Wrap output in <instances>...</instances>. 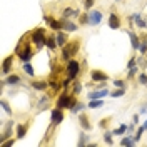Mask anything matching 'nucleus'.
Returning a JSON list of instances; mask_svg holds the SVG:
<instances>
[{"instance_id":"obj_1","label":"nucleus","mask_w":147,"mask_h":147,"mask_svg":"<svg viewBox=\"0 0 147 147\" xmlns=\"http://www.w3.org/2000/svg\"><path fill=\"white\" fill-rule=\"evenodd\" d=\"M30 40L34 42V45L40 50L42 47L45 45V42H47V37H45V30L44 28H35L34 32H32V35H30Z\"/></svg>"},{"instance_id":"obj_2","label":"nucleus","mask_w":147,"mask_h":147,"mask_svg":"<svg viewBox=\"0 0 147 147\" xmlns=\"http://www.w3.org/2000/svg\"><path fill=\"white\" fill-rule=\"evenodd\" d=\"M79 47H80L79 40H74V42H67V44L64 45V49H62V59L69 62V60H70V57L77 54Z\"/></svg>"},{"instance_id":"obj_3","label":"nucleus","mask_w":147,"mask_h":147,"mask_svg":"<svg viewBox=\"0 0 147 147\" xmlns=\"http://www.w3.org/2000/svg\"><path fill=\"white\" fill-rule=\"evenodd\" d=\"M75 104H77V100H75L74 95H65V94H62L57 99V107L59 109H72Z\"/></svg>"},{"instance_id":"obj_4","label":"nucleus","mask_w":147,"mask_h":147,"mask_svg":"<svg viewBox=\"0 0 147 147\" xmlns=\"http://www.w3.org/2000/svg\"><path fill=\"white\" fill-rule=\"evenodd\" d=\"M79 72H80V64H79L77 60H69V62H67V75L74 80V79L79 75Z\"/></svg>"},{"instance_id":"obj_5","label":"nucleus","mask_w":147,"mask_h":147,"mask_svg":"<svg viewBox=\"0 0 147 147\" xmlns=\"http://www.w3.org/2000/svg\"><path fill=\"white\" fill-rule=\"evenodd\" d=\"M15 52H17V55L20 57L22 62H28L32 59V50H30V45L28 44H25V49H22V45H18Z\"/></svg>"},{"instance_id":"obj_6","label":"nucleus","mask_w":147,"mask_h":147,"mask_svg":"<svg viewBox=\"0 0 147 147\" xmlns=\"http://www.w3.org/2000/svg\"><path fill=\"white\" fill-rule=\"evenodd\" d=\"M64 112H62V109H59V107H55V109H52V112H50V122L54 124V125H59L62 120H64Z\"/></svg>"},{"instance_id":"obj_7","label":"nucleus","mask_w":147,"mask_h":147,"mask_svg":"<svg viewBox=\"0 0 147 147\" xmlns=\"http://www.w3.org/2000/svg\"><path fill=\"white\" fill-rule=\"evenodd\" d=\"M102 12L100 10H92L89 12V25H99L102 22Z\"/></svg>"},{"instance_id":"obj_8","label":"nucleus","mask_w":147,"mask_h":147,"mask_svg":"<svg viewBox=\"0 0 147 147\" xmlns=\"http://www.w3.org/2000/svg\"><path fill=\"white\" fill-rule=\"evenodd\" d=\"M90 77H92L94 82H105V80H109V75L104 74V72H100V70H92Z\"/></svg>"},{"instance_id":"obj_9","label":"nucleus","mask_w":147,"mask_h":147,"mask_svg":"<svg viewBox=\"0 0 147 147\" xmlns=\"http://www.w3.org/2000/svg\"><path fill=\"white\" fill-rule=\"evenodd\" d=\"M60 24H62V28H64L65 32H75L77 30V25L74 24L72 20H69V18H60Z\"/></svg>"},{"instance_id":"obj_10","label":"nucleus","mask_w":147,"mask_h":147,"mask_svg":"<svg viewBox=\"0 0 147 147\" xmlns=\"http://www.w3.org/2000/svg\"><path fill=\"white\" fill-rule=\"evenodd\" d=\"M109 27L112 28V30L120 28V18H119L117 13H110V15H109Z\"/></svg>"},{"instance_id":"obj_11","label":"nucleus","mask_w":147,"mask_h":147,"mask_svg":"<svg viewBox=\"0 0 147 147\" xmlns=\"http://www.w3.org/2000/svg\"><path fill=\"white\" fill-rule=\"evenodd\" d=\"M105 95H110L109 90H107V87H105V89H100V90L90 92V94H89V99H90V100H94V99H104Z\"/></svg>"},{"instance_id":"obj_12","label":"nucleus","mask_w":147,"mask_h":147,"mask_svg":"<svg viewBox=\"0 0 147 147\" xmlns=\"http://www.w3.org/2000/svg\"><path fill=\"white\" fill-rule=\"evenodd\" d=\"M12 64H13V55H9V57L2 62V74H3V75L10 74V67H12Z\"/></svg>"},{"instance_id":"obj_13","label":"nucleus","mask_w":147,"mask_h":147,"mask_svg":"<svg viewBox=\"0 0 147 147\" xmlns=\"http://www.w3.org/2000/svg\"><path fill=\"white\" fill-rule=\"evenodd\" d=\"M55 38H57V44L60 47H64L65 44L69 42V37H67V32H65V30H59L57 35H55Z\"/></svg>"},{"instance_id":"obj_14","label":"nucleus","mask_w":147,"mask_h":147,"mask_svg":"<svg viewBox=\"0 0 147 147\" xmlns=\"http://www.w3.org/2000/svg\"><path fill=\"white\" fill-rule=\"evenodd\" d=\"M44 18H45V22H47V24L50 25V28H52V30H62V24H60V20L57 22L55 18L49 17V15H45Z\"/></svg>"},{"instance_id":"obj_15","label":"nucleus","mask_w":147,"mask_h":147,"mask_svg":"<svg viewBox=\"0 0 147 147\" xmlns=\"http://www.w3.org/2000/svg\"><path fill=\"white\" fill-rule=\"evenodd\" d=\"M134 22H136V25H137L139 28H147V22L142 18V15L140 13H134Z\"/></svg>"},{"instance_id":"obj_16","label":"nucleus","mask_w":147,"mask_h":147,"mask_svg":"<svg viewBox=\"0 0 147 147\" xmlns=\"http://www.w3.org/2000/svg\"><path fill=\"white\" fill-rule=\"evenodd\" d=\"M79 122H80V125H82L84 130H90V129H92V125L89 124V120H87V117H85L84 114H80V115H79Z\"/></svg>"},{"instance_id":"obj_17","label":"nucleus","mask_w":147,"mask_h":147,"mask_svg":"<svg viewBox=\"0 0 147 147\" xmlns=\"http://www.w3.org/2000/svg\"><path fill=\"white\" fill-rule=\"evenodd\" d=\"M129 37H130V42H132V49L139 50V45H140V40H139V37L136 35L134 32H129Z\"/></svg>"},{"instance_id":"obj_18","label":"nucleus","mask_w":147,"mask_h":147,"mask_svg":"<svg viewBox=\"0 0 147 147\" xmlns=\"http://www.w3.org/2000/svg\"><path fill=\"white\" fill-rule=\"evenodd\" d=\"M64 17H65V18H70V17H80V13H79V10L65 9V10H64Z\"/></svg>"},{"instance_id":"obj_19","label":"nucleus","mask_w":147,"mask_h":147,"mask_svg":"<svg viewBox=\"0 0 147 147\" xmlns=\"http://www.w3.org/2000/svg\"><path fill=\"white\" fill-rule=\"evenodd\" d=\"M45 45L50 49V50H55V47L59 45L57 44V38L55 37H47V42H45Z\"/></svg>"},{"instance_id":"obj_20","label":"nucleus","mask_w":147,"mask_h":147,"mask_svg":"<svg viewBox=\"0 0 147 147\" xmlns=\"http://www.w3.org/2000/svg\"><path fill=\"white\" fill-rule=\"evenodd\" d=\"M47 85H49V84L42 82V80H40V82H38V80H34V82H32V87H34V89H37V90H45Z\"/></svg>"},{"instance_id":"obj_21","label":"nucleus","mask_w":147,"mask_h":147,"mask_svg":"<svg viewBox=\"0 0 147 147\" xmlns=\"http://www.w3.org/2000/svg\"><path fill=\"white\" fill-rule=\"evenodd\" d=\"M25 132H27V125H24V124L17 125V139H24L25 137Z\"/></svg>"},{"instance_id":"obj_22","label":"nucleus","mask_w":147,"mask_h":147,"mask_svg":"<svg viewBox=\"0 0 147 147\" xmlns=\"http://www.w3.org/2000/svg\"><path fill=\"white\" fill-rule=\"evenodd\" d=\"M102 105H104L102 99H94V100L89 102V109H97V107H102Z\"/></svg>"},{"instance_id":"obj_23","label":"nucleus","mask_w":147,"mask_h":147,"mask_svg":"<svg viewBox=\"0 0 147 147\" xmlns=\"http://www.w3.org/2000/svg\"><path fill=\"white\" fill-rule=\"evenodd\" d=\"M134 144H136V139L132 137H124L120 140V146H134Z\"/></svg>"},{"instance_id":"obj_24","label":"nucleus","mask_w":147,"mask_h":147,"mask_svg":"<svg viewBox=\"0 0 147 147\" xmlns=\"http://www.w3.org/2000/svg\"><path fill=\"white\" fill-rule=\"evenodd\" d=\"M5 82H7V84H10V85H13V84H18V82H20V77L13 74V75H9V79H7Z\"/></svg>"},{"instance_id":"obj_25","label":"nucleus","mask_w":147,"mask_h":147,"mask_svg":"<svg viewBox=\"0 0 147 147\" xmlns=\"http://www.w3.org/2000/svg\"><path fill=\"white\" fill-rule=\"evenodd\" d=\"M24 72H27L30 77H34V67L28 64V62H24Z\"/></svg>"},{"instance_id":"obj_26","label":"nucleus","mask_w":147,"mask_h":147,"mask_svg":"<svg viewBox=\"0 0 147 147\" xmlns=\"http://www.w3.org/2000/svg\"><path fill=\"white\" fill-rule=\"evenodd\" d=\"M124 94H125V90H124V89H120V87H117V90H114V92H112V94H110V95L117 99V97H122Z\"/></svg>"},{"instance_id":"obj_27","label":"nucleus","mask_w":147,"mask_h":147,"mask_svg":"<svg viewBox=\"0 0 147 147\" xmlns=\"http://www.w3.org/2000/svg\"><path fill=\"white\" fill-rule=\"evenodd\" d=\"M125 130H127V125H120V127H119V129H115L112 134H114V136H122Z\"/></svg>"},{"instance_id":"obj_28","label":"nucleus","mask_w":147,"mask_h":147,"mask_svg":"<svg viewBox=\"0 0 147 147\" xmlns=\"http://www.w3.org/2000/svg\"><path fill=\"white\" fill-rule=\"evenodd\" d=\"M139 52H140V54H147V42H146V40H140V45H139Z\"/></svg>"},{"instance_id":"obj_29","label":"nucleus","mask_w":147,"mask_h":147,"mask_svg":"<svg viewBox=\"0 0 147 147\" xmlns=\"http://www.w3.org/2000/svg\"><path fill=\"white\" fill-rule=\"evenodd\" d=\"M82 109H84V104H82V102H79V104H75V105H74L70 110H72L74 114H77V112H80Z\"/></svg>"},{"instance_id":"obj_30","label":"nucleus","mask_w":147,"mask_h":147,"mask_svg":"<svg viewBox=\"0 0 147 147\" xmlns=\"http://www.w3.org/2000/svg\"><path fill=\"white\" fill-rule=\"evenodd\" d=\"M94 3H95V0H84V9H85V10H90Z\"/></svg>"},{"instance_id":"obj_31","label":"nucleus","mask_w":147,"mask_h":147,"mask_svg":"<svg viewBox=\"0 0 147 147\" xmlns=\"http://www.w3.org/2000/svg\"><path fill=\"white\" fill-rule=\"evenodd\" d=\"M139 82L142 84V85H147V75L146 74H140V75H139Z\"/></svg>"},{"instance_id":"obj_32","label":"nucleus","mask_w":147,"mask_h":147,"mask_svg":"<svg viewBox=\"0 0 147 147\" xmlns=\"http://www.w3.org/2000/svg\"><path fill=\"white\" fill-rule=\"evenodd\" d=\"M80 24H89V13L80 15Z\"/></svg>"},{"instance_id":"obj_33","label":"nucleus","mask_w":147,"mask_h":147,"mask_svg":"<svg viewBox=\"0 0 147 147\" xmlns=\"http://www.w3.org/2000/svg\"><path fill=\"white\" fill-rule=\"evenodd\" d=\"M136 74H137V67H132V69H129V79H130V77H134V75H136Z\"/></svg>"},{"instance_id":"obj_34","label":"nucleus","mask_w":147,"mask_h":147,"mask_svg":"<svg viewBox=\"0 0 147 147\" xmlns=\"http://www.w3.org/2000/svg\"><path fill=\"white\" fill-rule=\"evenodd\" d=\"M136 64H137V60L136 59H130L127 62V69H132V67H136Z\"/></svg>"},{"instance_id":"obj_35","label":"nucleus","mask_w":147,"mask_h":147,"mask_svg":"<svg viewBox=\"0 0 147 147\" xmlns=\"http://www.w3.org/2000/svg\"><path fill=\"white\" fill-rule=\"evenodd\" d=\"M80 90H82V85H80V84L77 82L75 85H74V94H79Z\"/></svg>"},{"instance_id":"obj_36","label":"nucleus","mask_w":147,"mask_h":147,"mask_svg":"<svg viewBox=\"0 0 147 147\" xmlns=\"http://www.w3.org/2000/svg\"><path fill=\"white\" fill-rule=\"evenodd\" d=\"M114 85H115V87H120V89H124V80H119V79H117V80H114Z\"/></svg>"},{"instance_id":"obj_37","label":"nucleus","mask_w":147,"mask_h":147,"mask_svg":"<svg viewBox=\"0 0 147 147\" xmlns=\"http://www.w3.org/2000/svg\"><path fill=\"white\" fill-rule=\"evenodd\" d=\"M104 140H105L107 144H112V134H105V136H104Z\"/></svg>"},{"instance_id":"obj_38","label":"nucleus","mask_w":147,"mask_h":147,"mask_svg":"<svg viewBox=\"0 0 147 147\" xmlns=\"http://www.w3.org/2000/svg\"><path fill=\"white\" fill-rule=\"evenodd\" d=\"M85 140H87V136H85V134H80V140H79V146H84V144H85Z\"/></svg>"},{"instance_id":"obj_39","label":"nucleus","mask_w":147,"mask_h":147,"mask_svg":"<svg viewBox=\"0 0 147 147\" xmlns=\"http://www.w3.org/2000/svg\"><path fill=\"white\" fill-rule=\"evenodd\" d=\"M13 144H15V140L12 139V140H9V142H3V144H2V147H9V146H13Z\"/></svg>"},{"instance_id":"obj_40","label":"nucleus","mask_w":147,"mask_h":147,"mask_svg":"<svg viewBox=\"0 0 147 147\" xmlns=\"http://www.w3.org/2000/svg\"><path fill=\"white\" fill-rule=\"evenodd\" d=\"M2 107H3V109H5V112H10L9 105H7V102H5V100H2Z\"/></svg>"},{"instance_id":"obj_41","label":"nucleus","mask_w":147,"mask_h":147,"mask_svg":"<svg viewBox=\"0 0 147 147\" xmlns=\"http://www.w3.org/2000/svg\"><path fill=\"white\" fill-rule=\"evenodd\" d=\"M140 114H147V105H144V107L140 109Z\"/></svg>"},{"instance_id":"obj_42","label":"nucleus","mask_w":147,"mask_h":147,"mask_svg":"<svg viewBox=\"0 0 147 147\" xmlns=\"http://www.w3.org/2000/svg\"><path fill=\"white\" fill-rule=\"evenodd\" d=\"M117 2H122V0H117Z\"/></svg>"}]
</instances>
